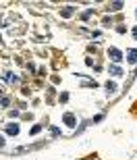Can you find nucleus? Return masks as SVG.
<instances>
[{"label": "nucleus", "instance_id": "obj_1", "mask_svg": "<svg viewBox=\"0 0 137 160\" xmlns=\"http://www.w3.org/2000/svg\"><path fill=\"white\" fill-rule=\"evenodd\" d=\"M108 56H110L114 62H121V60H123V54H121V50H117V48H110V50H108Z\"/></svg>", "mask_w": 137, "mask_h": 160}, {"label": "nucleus", "instance_id": "obj_2", "mask_svg": "<svg viewBox=\"0 0 137 160\" xmlns=\"http://www.w3.org/2000/svg\"><path fill=\"white\" fill-rule=\"evenodd\" d=\"M6 133H8V135H17V133H19V125H17V123H8V125H6Z\"/></svg>", "mask_w": 137, "mask_h": 160}, {"label": "nucleus", "instance_id": "obj_3", "mask_svg": "<svg viewBox=\"0 0 137 160\" xmlns=\"http://www.w3.org/2000/svg\"><path fill=\"white\" fill-rule=\"evenodd\" d=\"M127 60L135 64V62H137V50H129V52H127Z\"/></svg>", "mask_w": 137, "mask_h": 160}, {"label": "nucleus", "instance_id": "obj_4", "mask_svg": "<svg viewBox=\"0 0 137 160\" xmlns=\"http://www.w3.org/2000/svg\"><path fill=\"white\" fill-rule=\"evenodd\" d=\"M106 91H108V94H114V91H117V83L108 81V83H106Z\"/></svg>", "mask_w": 137, "mask_h": 160}, {"label": "nucleus", "instance_id": "obj_5", "mask_svg": "<svg viewBox=\"0 0 137 160\" xmlns=\"http://www.w3.org/2000/svg\"><path fill=\"white\" fill-rule=\"evenodd\" d=\"M110 73H112L114 77H121V75H123V69H121V67H110Z\"/></svg>", "mask_w": 137, "mask_h": 160}, {"label": "nucleus", "instance_id": "obj_6", "mask_svg": "<svg viewBox=\"0 0 137 160\" xmlns=\"http://www.w3.org/2000/svg\"><path fill=\"white\" fill-rule=\"evenodd\" d=\"M64 123H66L68 127H73V125H75V117H73V114H64Z\"/></svg>", "mask_w": 137, "mask_h": 160}, {"label": "nucleus", "instance_id": "obj_7", "mask_svg": "<svg viewBox=\"0 0 137 160\" xmlns=\"http://www.w3.org/2000/svg\"><path fill=\"white\" fill-rule=\"evenodd\" d=\"M121 6H123V2H114V4H112V8H114V11H119Z\"/></svg>", "mask_w": 137, "mask_h": 160}, {"label": "nucleus", "instance_id": "obj_8", "mask_svg": "<svg viewBox=\"0 0 137 160\" xmlns=\"http://www.w3.org/2000/svg\"><path fill=\"white\" fill-rule=\"evenodd\" d=\"M71 13H73V8H64V11H62V15H64V17H68Z\"/></svg>", "mask_w": 137, "mask_h": 160}, {"label": "nucleus", "instance_id": "obj_9", "mask_svg": "<svg viewBox=\"0 0 137 160\" xmlns=\"http://www.w3.org/2000/svg\"><path fill=\"white\" fill-rule=\"evenodd\" d=\"M0 148H4V137L0 135Z\"/></svg>", "mask_w": 137, "mask_h": 160}, {"label": "nucleus", "instance_id": "obj_10", "mask_svg": "<svg viewBox=\"0 0 137 160\" xmlns=\"http://www.w3.org/2000/svg\"><path fill=\"white\" fill-rule=\"evenodd\" d=\"M133 35H135V40H137V27H135V29H133Z\"/></svg>", "mask_w": 137, "mask_h": 160}]
</instances>
